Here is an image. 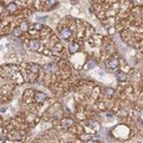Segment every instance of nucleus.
Returning <instances> with one entry per match:
<instances>
[{
	"instance_id": "f257e3e1",
	"label": "nucleus",
	"mask_w": 143,
	"mask_h": 143,
	"mask_svg": "<svg viewBox=\"0 0 143 143\" xmlns=\"http://www.w3.org/2000/svg\"><path fill=\"white\" fill-rule=\"evenodd\" d=\"M99 123L95 122V120H88L87 122V125H86V128H85V131L86 133H94V131H97L98 129H99Z\"/></svg>"
},
{
	"instance_id": "f03ea898",
	"label": "nucleus",
	"mask_w": 143,
	"mask_h": 143,
	"mask_svg": "<svg viewBox=\"0 0 143 143\" xmlns=\"http://www.w3.org/2000/svg\"><path fill=\"white\" fill-rule=\"evenodd\" d=\"M28 46L30 48L31 51H39V50H42V47H41V42L38 41H29L28 42Z\"/></svg>"
},
{
	"instance_id": "7ed1b4c3",
	"label": "nucleus",
	"mask_w": 143,
	"mask_h": 143,
	"mask_svg": "<svg viewBox=\"0 0 143 143\" xmlns=\"http://www.w3.org/2000/svg\"><path fill=\"white\" fill-rule=\"evenodd\" d=\"M106 66L110 68V69H116V68H118L119 66V60L118 59H110L106 62Z\"/></svg>"
},
{
	"instance_id": "20e7f679",
	"label": "nucleus",
	"mask_w": 143,
	"mask_h": 143,
	"mask_svg": "<svg viewBox=\"0 0 143 143\" xmlns=\"http://www.w3.org/2000/svg\"><path fill=\"white\" fill-rule=\"evenodd\" d=\"M60 35L63 39H69L72 37V30L69 28H63L61 31H60Z\"/></svg>"
},
{
	"instance_id": "39448f33",
	"label": "nucleus",
	"mask_w": 143,
	"mask_h": 143,
	"mask_svg": "<svg viewBox=\"0 0 143 143\" xmlns=\"http://www.w3.org/2000/svg\"><path fill=\"white\" fill-rule=\"evenodd\" d=\"M34 98H35V100L37 101V103H43V101L47 100V95L44 94L43 92H35Z\"/></svg>"
},
{
	"instance_id": "423d86ee",
	"label": "nucleus",
	"mask_w": 143,
	"mask_h": 143,
	"mask_svg": "<svg viewBox=\"0 0 143 143\" xmlns=\"http://www.w3.org/2000/svg\"><path fill=\"white\" fill-rule=\"evenodd\" d=\"M79 49H80V47H79V44L75 42H72L69 43V51L72 52V54H75V52L79 51Z\"/></svg>"
},
{
	"instance_id": "0eeeda50",
	"label": "nucleus",
	"mask_w": 143,
	"mask_h": 143,
	"mask_svg": "<svg viewBox=\"0 0 143 143\" xmlns=\"http://www.w3.org/2000/svg\"><path fill=\"white\" fill-rule=\"evenodd\" d=\"M117 79H118V81H120V82H125L126 79H128V75H126L124 72H118V74H117Z\"/></svg>"
},
{
	"instance_id": "6e6552de",
	"label": "nucleus",
	"mask_w": 143,
	"mask_h": 143,
	"mask_svg": "<svg viewBox=\"0 0 143 143\" xmlns=\"http://www.w3.org/2000/svg\"><path fill=\"white\" fill-rule=\"evenodd\" d=\"M7 10H8V12H10V13H14V12H16V10H17L16 4H14V3L8 4V5H7Z\"/></svg>"
},
{
	"instance_id": "1a4fd4ad",
	"label": "nucleus",
	"mask_w": 143,
	"mask_h": 143,
	"mask_svg": "<svg viewBox=\"0 0 143 143\" xmlns=\"http://www.w3.org/2000/svg\"><path fill=\"white\" fill-rule=\"evenodd\" d=\"M62 50H63V47H62V44H60V43H56L55 46H54V48H52V51H55V52L62 51Z\"/></svg>"
},
{
	"instance_id": "9d476101",
	"label": "nucleus",
	"mask_w": 143,
	"mask_h": 143,
	"mask_svg": "<svg viewBox=\"0 0 143 143\" xmlns=\"http://www.w3.org/2000/svg\"><path fill=\"white\" fill-rule=\"evenodd\" d=\"M19 28L21 29V31H23V32L28 31V30H29V24H28V21H23V23L20 24V26H19Z\"/></svg>"
},
{
	"instance_id": "9b49d317",
	"label": "nucleus",
	"mask_w": 143,
	"mask_h": 143,
	"mask_svg": "<svg viewBox=\"0 0 143 143\" xmlns=\"http://www.w3.org/2000/svg\"><path fill=\"white\" fill-rule=\"evenodd\" d=\"M38 70H39L38 64H30V72H32V73H37Z\"/></svg>"
},
{
	"instance_id": "f8f14e48",
	"label": "nucleus",
	"mask_w": 143,
	"mask_h": 143,
	"mask_svg": "<svg viewBox=\"0 0 143 143\" xmlns=\"http://www.w3.org/2000/svg\"><path fill=\"white\" fill-rule=\"evenodd\" d=\"M34 30H36V31L43 30V24L42 23H36V24H34Z\"/></svg>"
},
{
	"instance_id": "ddd939ff",
	"label": "nucleus",
	"mask_w": 143,
	"mask_h": 143,
	"mask_svg": "<svg viewBox=\"0 0 143 143\" xmlns=\"http://www.w3.org/2000/svg\"><path fill=\"white\" fill-rule=\"evenodd\" d=\"M13 34H14V36H16V37H19V36H21L23 31H21V29H20V28H14Z\"/></svg>"
},
{
	"instance_id": "4468645a",
	"label": "nucleus",
	"mask_w": 143,
	"mask_h": 143,
	"mask_svg": "<svg viewBox=\"0 0 143 143\" xmlns=\"http://www.w3.org/2000/svg\"><path fill=\"white\" fill-rule=\"evenodd\" d=\"M105 93H106L107 95H112L115 92H113V90H112V88H105Z\"/></svg>"
},
{
	"instance_id": "2eb2a0df",
	"label": "nucleus",
	"mask_w": 143,
	"mask_h": 143,
	"mask_svg": "<svg viewBox=\"0 0 143 143\" xmlns=\"http://www.w3.org/2000/svg\"><path fill=\"white\" fill-rule=\"evenodd\" d=\"M57 3V0H46V4L49 5V6H51V5H55Z\"/></svg>"
},
{
	"instance_id": "dca6fc26",
	"label": "nucleus",
	"mask_w": 143,
	"mask_h": 143,
	"mask_svg": "<svg viewBox=\"0 0 143 143\" xmlns=\"http://www.w3.org/2000/svg\"><path fill=\"white\" fill-rule=\"evenodd\" d=\"M93 66H94V63H93V61H88V63L84 67V68H85V69H87V68H92Z\"/></svg>"
},
{
	"instance_id": "f3484780",
	"label": "nucleus",
	"mask_w": 143,
	"mask_h": 143,
	"mask_svg": "<svg viewBox=\"0 0 143 143\" xmlns=\"http://www.w3.org/2000/svg\"><path fill=\"white\" fill-rule=\"evenodd\" d=\"M43 54H44L46 56H52V54H51V51H50V50H44V51H43Z\"/></svg>"
},
{
	"instance_id": "a211bd4d",
	"label": "nucleus",
	"mask_w": 143,
	"mask_h": 143,
	"mask_svg": "<svg viewBox=\"0 0 143 143\" xmlns=\"http://www.w3.org/2000/svg\"><path fill=\"white\" fill-rule=\"evenodd\" d=\"M72 124H73V120H72V119H67L66 120V125L67 126H70Z\"/></svg>"
},
{
	"instance_id": "6ab92c4d",
	"label": "nucleus",
	"mask_w": 143,
	"mask_h": 143,
	"mask_svg": "<svg viewBox=\"0 0 143 143\" xmlns=\"http://www.w3.org/2000/svg\"><path fill=\"white\" fill-rule=\"evenodd\" d=\"M37 19L41 21H46L47 20V17H37Z\"/></svg>"
},
{
	"instance_id": "aec40b11",
	"label": "nucleus",
	"mask_w": 143,
	"mask_h": 143,
	"mask_svg": "<svg viewBox=\"0 0 143 143\" xmlns=\"http://www.w3.org/2000/svg\"><path fill=\"white\" fill-rule=\"evenodd\" d=\"M3 11H4V6L0 4V13H3Z\"/></svg>"
},
{
	"instance_id": "412c9836",
	"label": "nucleus",
	"mask_w": 143,
	"mask_h": 143,
	"mask_svg": "<svg viewBox=\"0 0 143 143\" xmlns=\"http://www.w3.org/2000/svg\"><path fill=\"white\" fill-rule=\"evenodd\" d=\"M108 32H111V34H113V32H115V29H113V28L108 29Z\"/></svg>"
}]
</instances>
